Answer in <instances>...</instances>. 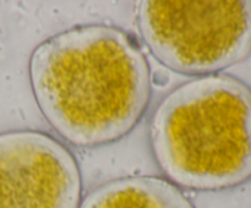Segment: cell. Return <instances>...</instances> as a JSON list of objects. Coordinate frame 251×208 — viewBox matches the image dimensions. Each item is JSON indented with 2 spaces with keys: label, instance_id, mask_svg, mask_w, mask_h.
I'll list each match as a JSON object with an SVG mask.
<instances>
[{
  "label": "cell",
  "instance_id": "6da1fadb",
  "mask_svg": "<svg viewBox=\"0 0 251 208\" xmlns=\"http://www.w3.org/2000/svg\"><path fill=\"white\" fill-rule=\"evenodd\" d=\"M34 98L50 126L77 147L129 134L151 98V72L136 39L115 26L82 24L42 42L29 59Z\"/></svg>",
  "mask_w": 251,
  "mask_h": 208
},
{
  "label": "cell",
  "instance_id": "7a4b0ae2",
  "mask_svg": "<svg viewBox=\"0 0 251 208\" xmlns=\"http://www.w3.org/2000/svg\"><path fill=\"white\" fill-rule=\"evenodd\" d=\"M150 143L174 185L218 191L247 183L251 179V87L227 73L183 83L154 110Z\"/></svg>",
  "mask_w": 251,
  "mask_h": 208
},
{
  "label": "cell",
  "instance_id": "3957f363",
  "mask_svg": "<svg viewBox=\"0 0 251 208\" xmlns=\"http://www.w3.org/2000/svg\"><path fill=\"white\" fill-rule=\"evenodd\" d=\"M136 19L154 58L176 72L213 75L251 54V0H146Z\"/></svg>",
  "mask_w": 251,
  "mask_h": 208
},
{
  "label": "cell",
  "instance_id": "277c9868",
  "mask_svg": "<svg viewBox=\"0 0 251 208\" xmlns=\"http://www.w3.org/2000/svg\"><path fill=\"white\" fill-rule=\"evenodd\" d=\"M82 180L77 161L41 131L0 134V208H78Z\"/></svg>",
  "mask_w": 251,
  "mask_h": 208
},
{
  "label": "cell",
  "instance_id": "5b68a950",
  "mask_svg": "<svg viewBox=\"0 0 251 208\" xmlns=\"http://www.w3.org/2000/svg\"><path fill=\"white\" fill-rule=\"evenodd\" d=\"M78 208H195L183 191L158 176H126L97 186Z\"/></svg>",
  "mask_w": 251,
  "mask_h": 208
}]
</instances>
